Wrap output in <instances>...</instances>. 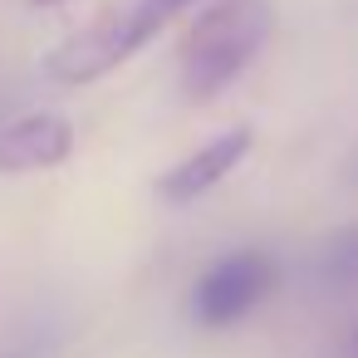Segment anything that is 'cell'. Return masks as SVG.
Segmentation results:
<instances>
[{"mask_svg":"<svg viewBox=\"0 0 358 358\" xmlns=\"http://www.w3.org/2000/svg\"><path fill=\"white\" fill-rule=\"evenodd\" d=\"M275 30V6L270 0H211V6L187 25L182 50H177V79L187 103H211L226 94L250 59L265 50Z\"/></svg>","mask_w":358,"mask_h":358,"instance_id":"6da1fadb","label":"cell"},{"mask_svg":"<svg viewBox=\"0 0 358 358\" xmlns=\"http://www.w3.org/2000/svg\"><path fill=\"white\" fill-rule=\"evenodd\" d=\"M192 6H201V0H133L128 10L103 15L89 30L69 35L64 45H55L45 55V74L55 84H94L118 64H128L143 45H152L172 20L192 15Z\"/></svg>","mask_w":358,"mask_h":358,"instance_id":"7a4b0ae2","label":"cell"},{"mask_svg":"<svg viewBox=\"0 0 358 358\" xmlns=\"http://www.w3.org/2000/svg\"><path fill=\"white\" fill-rule=\"evenodd\" d=\"M280 285V265L265 255V250H231L221 255L216 265L201 270V280L192 285V299H187V314L201 324V329H231L241 324L255 304H265Z\"/></svg>","mask_w":358,"mask_h":358,"instance_id":"3957f363","label":"cell"},{"mask_svg":"<svg viewBox=\"0 0 358 358\" xmlns=\"http://www.w3.org/2000/svg\"><path fill=\"white\" fill-rule=\"evenodd\" d=\"M250 143H255V133H250L245 123H236V128H231V133H221V138H211L206 148H196L192 157H182L177 167H167V172L157 177V192H162V201H172V206H187V201L206 196L216 182H226V177H231V172L245 162Z\"/></svg>","mask_w":358,"mask_h":358,"instance_id":"277c9868","label":"cell"},{"mask_svg":"<svg viewBox=\"0 0 358 358\" xmlns=\"http://www.w3.org/2000/svg\"><path fill=\"white\" fill-rule=\"evenodd\" d=\"M74 128L59 113H25L0 128V172H45L69 162Z\"/></svg>","mask_w":358,"mask_h":358,"instance_id":"5b68a950","label":"cell"},{"mask_svg":"<svg viewBox=\"0 0 358 358\" xmlns=\"http://www.w3.org/2000/svg\"><path fill=\"white\" fill-rule=\"evenodd\" d=\"M314 285L324 294H353L358 289V226L334 231L319 250H314Z\"/></svg>","mask_w":358,"mask_h":358,"instance_id":"8992f818","label":"cell"},{"mask_svg":"<svg viewBox=\"0 0 358 358\" xmlns=\"http://www.w3.org/2000/svg\"><path fill=\"white\" fill-rule=\"evenodd\" d=\"M353 358H358V338H353Z\"/></svg>","mask_w":358,"mask_h":358,"instance_id":"52a82bcc","label":"cell"}]
</instances>
